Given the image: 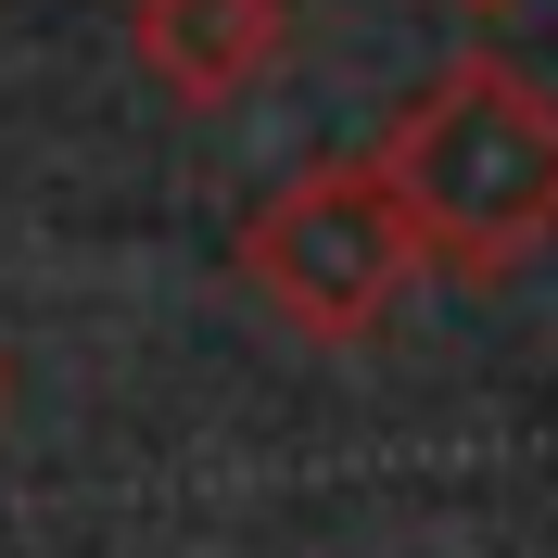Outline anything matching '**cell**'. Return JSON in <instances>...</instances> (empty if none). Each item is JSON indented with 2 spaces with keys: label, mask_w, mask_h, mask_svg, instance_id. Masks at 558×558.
<instances>
[{
  "label": "cell",
  "mask_w": 558,
  "mask_h": 558,
  "mask_svg": "<svg viewBox=\"0 0 558 558\" xmlns=\"http://www.w3.org/2000/svg\"><path fill=\"white\" fill-rule=\"evenodd\" d=\"M368 166L407 204L418 267L508 279L558 242V89L521 76L508 51H457L432 89H407Z\"/></svg>",
  "instance_id": "6da1fadb"
},
{
  "label": "cell",
  "mask_w": 558,
  "mask_h": 558,
  "mask_svg": "<svg viewBox=\"0 0 558 558\" xmlns=\"http://www.w3.org/2000/svg\"><path fill=\"white\" fill-rule=\"evenodd\" d=\"M418 279L407 204L381 191L368 153H330V166H292L267 204L242 216V292L292 330V343H368Z\"/></svg>",
  "instance_id": "7a4b0ae2"
},
{
  "label": "cell",
  "mask_w": 558,
  "mask_h": 558,
  "mask_svg": "<svg viewBox=\"0 0 558 558\" xmlns=\"http://www.w3.org/2000/svg\"><path fill=\"white\" fill-rule=\"evenodd\" d=\"M457 13H521V0H457Z\"/></svg>",
  "instance_id": "277c9868"
},
{
  "label": "cell",
  "mask_w": 558,
  "mask_h": 558,
  "mask_svg": "<svg viewBox=\"0 0 558 558\" xmlns=\"http://www.w3.org/2000/svg\"><path fill=\"white\" fill-rule=\"evenodd\" d=\"M128 38H140V76L178 114H216L279 64V0H140Z\"/></svg>",
  "instance_id": "3957f363"
},
{
  "label": "cell",
  "mask_w": 558,
  "mask_h": 558,
  "mask_svg": "<svg viewBox=\"0 0 558 558\" xmlns=\"http://www.w3.org/2000/svg\"><path fill=\"white\" fill-rule=\"evenodd\" d=\"M0 393H13V381H0Z\"/></svg>",
  "instance_id": "5b68a950"
}]
</instances>
